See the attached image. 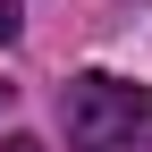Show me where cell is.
<instances>
[{"label":"cell","instance_id":"1","mask_svg":"<svg viewBox=\"0 0 152 152\" xmlns=\"http://www.w3.org/2000/svg\"><path fill=\"white\" fill-rule=\"evenodd\" d=\"M76 152H152V85L127 76H68L59 93Z\"/></svg>","mask_w":152,"mask_h":152},{"label":"cell","instance_id":"4","mask_svg":"<svg viewBox=\"0 0 152 152\" xmlns=\"http://www.w3.org/2000/svg\"><path fill=\"white\" fill-rule=\"evenodd\" d=\"M9 93H17V85H0V110H9Z\"/></svg>","mask_w":152,"mask_h":152},{"label":"cell","instance_id":"2","mask_svg":"<svg viewBox=\"0 0 152 152\" xmlns=\"http://www.w3.org/2000/svg\"><path fill=\"white\" fill-rule=\"evenodd\" d=\"M0 42H17V0H0Z\"/></svg>","mask_w":152,"mask_h":152},{"label":"cell","instance_id":"3","mask_svg":"<svg viewBox=\"0 0 152 152\" xmlns=\"http://www.w3.org/2000/svg\"><path fill=\"white\" fill-rule=\"evenodd\" d=\"M9 152H42V144H34V135H17V144H9Z\"/></svg>","mask_w":152,"mask_h":152}]
</instances>
